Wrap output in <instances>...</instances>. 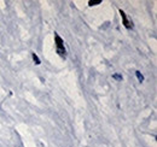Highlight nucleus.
<instances>
[{"label": "nucleus", "mask_w": 157, "mask_h": 147, "mask_svg": "<svg viewBox=\"0 0 157 147\" xmlns=\"http://www.w3.org/2000/svg\"><path fill=\"white\" fill-rule=\"evenodd\" d=\"M56 37V47H57V52H58L59 55H62V57H64L65 55V47H64V42H63V40L59 37V35H55Z\"/></svg>", "instance_id": "1"}, {"label": "nucleus", "mask_w": 157, "mask_h": 147, "mask_svg": "<svg viewBox=\"0 0 157 147\" xmlns=\"http://www.w3.org/2000/svg\"><path fill=\"white\" fill-rule=\"evenodd\" d=\"M120 13H121V17H122V19H123V24H124V27L126 28H132V23L129 22V19L127 18V16H126V13L122 11V10H120Z\"/></svg>", "instance_id": "2"}, {"label": "nucleus", "mask_w": 157, "mask_h": 147, "mask_svg": "<svg viewBox=\"0 0 157 147\" xmlns=\"http://www.w3.org/2000/svg\"><path fill=\"white\" fill-rule=\"evenodd\" d=\"M137 77H138V80H139V81H143V80H144V77H143V75H140V73H139V71H137Z\"/></svg>", "instance_id": "5"}, {"label": "nucleus", "mask_w": 157, "mask_h": 147, "mask_svg": "<svg viewBox=\"0 0 157 147\" xmlns=\"http://www.w3.org/2000/svg\"><path fill=\"white\" fill-rule=\"evenodd\" d=\"M101 2V0H91L88 4L91 5V6H93V5H97V4H100Z\"/></svg>", "instance_id": "3"}, {"label": "nucleus", "mask_w": 157, "mask_h": 147, "mask_svg": "<svg viewBox=\"0 0 157 147\" xmlns=\"http://www.w3.org/2000/svg\"><path fill=\"white\" fill-rule=\"evenodd\" d=\"M33 59L36 62V64H40V60H39V58H38V55H35V53H33Z\"/></svg>", "instance_id": "4"}]
</instances>
